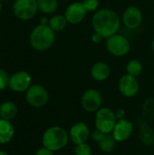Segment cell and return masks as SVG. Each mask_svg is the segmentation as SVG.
Returning <instances> with one entry per match:
<instances>
[{
	"label": "cell",
	"mask_w": 154,
	"mask_h": 155,
	"mask_svg": "<svg viewBox=\"0 0 154 155\" xmlns=\"http://www.w3.org/2000/svg\"><path fill=\"white\" fill-rule=\"evenodd\" d=\"M92 25L95 33L101 35L103 38L107 39L117 34L121 25V21L114 11L108 8H103L93 15Z\"/></svg>",
	"instance_id": "obj_1"
},
{
	"label": "cell",
	"mask_w": 154,
	"mask_h": 155,
	"mask_svg": "<svg viewBox=\"0 0 154 155\" xmlns=\"http://www.w3.org/2000/svg\"><path fill=\"white\" fill-rule=\"evenodd\" d=\"M54 31L47 25H39L34 28L30 35L31 45L37 51H45L54 43Z\"/></svg>",
	"instance_id": "obj_2"
},
{
	"label": "cell",
	"mask_w": 154,
	"mask_h": 155,
	"mask_svg": "<svg viewBox=\"0 0 154 155\" xmlns=\"http://www.w3.org/2000/svg\"><path fill=\"white\" fill-rule=\"evenodd\" d=\"M68 143V134L59 126L46 130L43 135V144L45 148L54 152L63 149Z\"/></svg>",
	"instance_id": "obj_3"
},
{
	"label": "cell",
	"mask_w": 154,
	"mask_h": 155,
	"mask_svg": "<svg viewBox=\"0 0 154 155\" xmlns=\"http://www.w3.org/2000/svg\"><path fill=\"white\" fill-rule=\"evenodd\" d=\"M117 124V117L110 108L104 107L97 111L95 115V126L96 128L105 134L113 132Z\"/></svg>",
	"instance_id": "obj_4"
},
{
	"label": "cell",
	"mask_w": 154,
	"mask_h": 155,
	"mask_svg": "<svg viewBox=\"0 0 154 155\" xmlns=\"http://www.w3.org/2000/svg\"><path fill=\"white\" fill-rule=\"evenodd\" d=\"M106 47L110 54L120 57L126 55L129 53L131 49V44L125 36L115 34L107 38Z\"/></svg>",
	"instance_id": "obj_5"
},
{
	"label": "cell",
	"mask_w": 154,
	"mask_h": 155,
	"mask_svg": "<svg viewBox=\"0 0 154 155\" xmlns=\"http://www.w3.org/2000/svg\"><path fill=\"white\" fill-rule=\"evenodd\" d=\"M38 10L37 0H16L14 4V13L21 20L33 18Z\"/></svg>",
	"instance_id": "obj_6"
},
{
	"label": "cell",
	"mask_w": 154,
	"mask_h": 155,
	"mask_svg": "<svg viewBox=\"0 0 154 155\" xmlns=\"http://www.w3.org/2000/svg\"><path fill=\"white\" fill-rule=\"evenodd\" d=\"M49 99L47 90L39 84H34L29 87L26 92V100L29 104L34 107L44 106Z\"/></svg>",
	"instance_id": "obj_7"
},
{
	"label": "cell",
	"mask_w": 154,
	"mask_h": 155,
	"mask_svg": "<svg viewBox=\"0 0 154 155\" xmlns=\"http://www.w3.org/2000/svg\"><path fill=\"white\" fill-rule=\"evenodd\" d=\"M102 104V95L95 89L86 90L82 96V105L86 112L98 111Z\"/></svg>",
	"instance_id": "obj_8"
},
{
	"label": "cell",
	"mask_w": 154,
	"mask_h": 155,
	"mask_svg": "<svg viewBox=\"0 0 154 155\" xmlns=\"http://www.w3.org/2000/svg\"><path fill=\"white\" fill-rule=\"evenodd\" d=\"M139 82L135 76L124 74L119 80V90L126 97H133L139 92Z\"/></svg>",
	"instance_id": "obj_9"
},
{
	"label": "cell",
	"mask_w": 154,
	"mask_h": 155,
	"mask_svg": "<svg viewBox=\"0 0 154 155\" xmlns=\"http://www.w3.org/2000/svg\"><path fill=\"white\" fill-rule=\"evenodd\" d=\"M143 22V13L139 7L131 5L125 9L123 14V23L129 29H135Z\"/></svg>",
	"instance_id": "obj_10"
},
{
	"label": "cell",
	"mask_w": 154,
	"mask_h": 155,
	"mask_svg": "<svg viewBox=\"0 0 154 155\" xmlns=\"http://www.w3.org/2000/svg\"><path fill=\"white\" fill-rule=\"evenodd\" d=\"M86 13L87 11L84 7L83 4L80 2H75L68 5L65 10L64 16L69 24L77 25L84 19Z\"/></svg>",
	"instance_id": "obj_11"
},
{
	"label": "cell",
	"mask_w": 154,
	"mask_h": 155,
	"mask_svg": "<svg viewBox=\"0 0 154 155\" xmlns=\"http://www.w3.org/2000/svg\"><path fill=\"white\" fill-rule=\"evenodd\" d=\"M31 84V76L26 72H17L10 77L9 87L15 92L27 91Z\"/></svg>",
	"instance_id": "obj_12"
},
{
	"label": "cell",
	"mask_w": 154,
	"mask_h": 155,
	"mask_svg": "<svg viewBox=\"0 0 154 155\" xmlns=\"http://www.w3.org/2000/svg\"><path fill=\"white\" fill-rule=\"evenodd\" d=\"M92 137L93 140L99 144V147L103 152L110 153L115 148L116 140L111 134H105L97 129L93 133Z\"/></svg>",
	"instance_id": "obj_13"
},
{
	"label": "cell",
	"mask_w": 154,
	"mask_h": 155,
	"mask_svg": "<svg viewBox=\"0 0 154 155\" xmlns=\"http://www.w3.org/2000/svg\"><path fill=\"white\" fill-rule=\"evenodd\" d=\"M90 136L88 126L84 123H77L73 125L69 132V137L74 144H81L86 143Z\"/></svg>",
	"instance_id": "obj_14"
},
{
	"label": "cell",
	"mask_w": 154,
	"mask_h": 155,
	"mask_svg": "<svg viewBox=\"0 0 154 155\" xmlns=\"http://www.w3.org/2000/svg\"><path fill=\"white\" fill-rule=\"evenodd\" d=\"M133 129V125L131 122L122 119L119 120L113 130V135L116 142H124L126 141L132 134Z\"/></svg>",
	"instance_id": "obj_15"
},
{
	"label": "cell",
	"mask_w": 154,
	"mask_h": 155,
	"mask_svg": "<svg viewBox=\"0 0 154 155\" xmlns=\"http://www.w3.org/2000/svg\"><path fill=\"white\" fill-rule=\"evenodd\" d=\"M110 74H111L110 66L104 62H97L92 66L91 75L94 80L98 82L105 81L106 79H108Z\"/></svg>",
	"instance_id": "obj_16"
},
{
	"label": "cell",
	"mask_w": 154,
	"mask_h": 155,
	"mask_svg": "<svg viewBox=\"0 0 154 155\" xmlns=\"http://www.w3.org/2000/svg\"><path fill=\"white\" fill-rule=\"evenodd\" d=\"M15 129L13 124L5 119L0 120V143H7L14 136Z\"/></svg>",
	"instance_id": "obj_17"
},
{
	"label": "cell",
	"mask_w": 154,
	"mask_h": 155,
	"mask_svg": "<svg viewBox=\"0 0 154 155\" xmlns=\"http://www.w3.org/2000/svg\"><path fill=\"white\" fill-rule=\"evenodd\" d=\"M17 113L16 105L12 102H5L0 106V115L5 120H11Z\"/></svg>",
	"instance_id": "obj_18"
},
{
	"label": "cell",
	"mask_w": 154,
	"mask_h": 155,
	"mask_svg": "<svg viewBox=\"0 0 154 155\" xmlns=\"http://www.w3.org/2000/svg\"><path fill=\"white\" fill-rule=\"evenodd\" d=\"M67 20L64 15H54L48 23V25L54 31V32H61L65 29L67 25Z\"/></svg>",
	"instance_id": "obj_19"
},
{
	"label": "cell",
	"mask_w": 154,
	"mask_h": 155,
	"mask_svg": "<svg viewBox=\"0 0 154 155\" xmlns=\"http://www.w3.org/2000/svg\"><path fill=\"white\" fill-rule=\"evenodd\" d=\"M38 9L44 14H54L58 7L57 0H37Z\"/></svg>",
	"instance_id": "obj_20"
},
{
	"label": "cell",
	"mask_w": 154,
	"mask_h": 155,
	"mask_svg": "<svg viewBox=\"0 0 154 155\" xmlns=\"http://www.w3.org/2000/svg\"><path fill=\"white\" fill-rule=\"evenodd\" d=\"M140 137L142 142L145 145H151L152 143H154V133L147 124H143L142 126Z\"/></svg>",
	"instance_id": "obj_21"
},
{
	"label": "cell",
	"mask_w": 154,
	"mask_h": 155,
	"mask_svg": "<svg viewBox=\"0 0 154 155\" xmlns=\"http://www.w3.org/2000/svg\"><path fill=\"white\" fill-rule=\"evenodd\" d=\"M143 67L141 62H139L138 60L134 59V60H131L126 66V71L128 74H131L133 76H138L143 73Z\"/></svg>",
	"instance_id": "obj_22"
},
{
	"label": "cell",
	"mask_w": 154,
	"mask_h": 155,
	"mask_svg": "<svg viewBox=\"0 0 154 155\" xmlns=\"http://www.w3.org/2000/svg\"><path fill=\"white\" fill-rule=\"evenodd\" d=\"M74 152L76 155H92V149L90 145L87 144L86 143L77 144Z\"/></svg>",
	"instance_id": "obj_23"
},
{
	"label": "cell",
	"mask_w": 154,
	"mask_h": 155,
	"mask_svg": "<svg viewBox=\"0 0 154 155\" xmlns=\"http://www.w3.org/2000/svg\"><path fill=\"white\" fill-rule=\"evenodd\" d=\"M82 4L87 12H94L99 6V0H84Z\"/></svg>",
	"instance_id": "obj_24"
},
{
	"label": "cell",
	"mask_w": 154,
	"mask_h": 155,
	"mask_svg": "<svg viewBox=\"0 0 154 155\" xmlns=\"http://www.w3.org/2000/svg\"><path fill=\"white\" fill-rule=\"evenodd\" d=\"M9 76L4 70L0 69V90H4L9 85Z\"/></svg>",
	"instance_id": "obj_25"
},
{
	"label": "cell",
	"mask_w": 154,
	"mask_h": 155,
	"mask_svg": "<svg viewBox=\"0 0 154 155\" xmlns=\"http://www.w3.org/2000/svg\"><path fill=\"white\" fill-rule=\"evenodd\" d=\"M35 155H54V153H53V151H51V150H49V149L44 147V148L39 149V150L36 152Z\"/></svg>",
	"instance_id": "obj_26"
},
{
	"label": "cell",
	"mask_w": 154,
	"mask_h": 155,
	"mask_svg": "<svg viewBox=\"0 0 154 155\" xmlns=\"http://www.w3.org/2000/svg\"><path fill=\"white\" fill-rule=\"evenodd\" d=\"M102 39H103V36L101 35L97 34V33H94L93 35V36H92V40L94 43H100L102 41Z\"/></svg>",
	"instance_id": "obj_27"
},
{
	"label": "cell",
	"mask_w": 154,
	"mask_h": 155,
	"mask_svg": "<svg viewBox=\"0 0 154 155\" xmlns=\"http://www.w3.org/2000/svg\"><path fill=\"white\" fill-rule=\"evenodd\" d=\"M116 117H117V119H119V120H122V119H124V110H123V109H119L117 112H116Z\"/></svg>",
	"instance_id": "obj_28"
},
{
	"label": "cell",
	"mask_w": 154,
	"mask_h": 155,
	"mask_svg": "<svg viewBox=\"0 0 154 155\" xmlns=\"http://www.w3.org/2000/svg\"><path fill=\"white\" fill-rule=\"evenodd\" d=\"M152 51H153L154 53V38L153 40H152Z\"/></svg>",
	"instance_id": "obj_29"
},
{
	"label": "cell",
	"mask_w": 154,
	"mask_h": 155,
	"mask_svg": "<svg viewBox=\"0 0 154 155\" xmlns=\"http://www.w3.org/2000/svg\"><path fill=\"white\" fill-rule=\"evenodd\" d=\"M0 155H8L5 152H0Z\"/></svg>",
	"instance_id": "obj_30"
},
{
	"label": "cell",
	"mask_w": 154,
	"mask_h": 155,
	"mask_svg": "<svg viewBox=\"0 0 154 155\" xmlns=\"http://www.w3.org/2000/svg\"><path fill=\"white\" fill-rule=\"evenodd\" d=\"M1 9H2V4H1V2H0V11H1Z\"/></svg>",
	"instance_id": "obj_31"
},
{
	"label": "cell",
	"mask_w": 154,
	"mask_h": 155,
	"mask_svg": "<svg viewBox=\"0 0 154 155\" xmlns=\"http://www.w3.org/2000/svg\"><path fill=\"white\" fill-rule=\"evenodd\" d=\"M1 118H2V117H1V115H0V120H1Z\"/></svg>",
	"instance_id": "obj_32"
},
{
	"label": "cell",
	"mask_w": 154,
	"mask_h": 155,
	"mask_svg": "<svg viewBox=\"0 0 154 155\" xmlns=\"http://www.w3.org/2000/svg\"><path fill=\"white\" fill-rule=\"evenodd\" d=\"M0 1H1V0H0Z\"/></svg>",
	"instance_id": "obj_33"
}]
</instances>
